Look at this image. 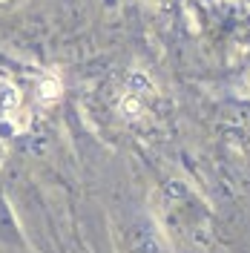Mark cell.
<instances>
[{"label": "cell", "instance_id": "6da1fadb", "mask_svg": "<svg viewBox=\"0 0 250 253\" xmlns=\"http://www.w3.org/2000/svg\"><path fill=\"white\" fill-rule=\"evenodd\" d=\"M0 3H12V0H0Z\"/></svg>", "mask_w": 250, "mask_h": 253}]
</instances>
